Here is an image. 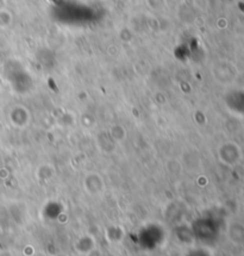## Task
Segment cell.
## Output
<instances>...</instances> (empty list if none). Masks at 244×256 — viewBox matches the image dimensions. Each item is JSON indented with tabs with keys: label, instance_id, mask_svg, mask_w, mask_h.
Here are the masks:
<instances>
[{
	"label": "cell",
	"instance_id": "obj_2",
	"mask_svg": "<svg viewBox=\"0 0 244 256\" xmlns=\"http://www.w3.org/2000/svg\"><path fill=\"white\" fill-rule=\"evenodd\" d=\"M184 256H208V252H206L205 250H202V249H190L186 252V255Z\"/></svg>",
	"mask_w": 244,
	"mask_h": 256
},
{
	"label": "cell",
	"instance_id": "obj_1",
	"mask_svg": "<svg viewBox=\"0 0 244 256\" xmlns=\"http://www.w3.org/2000/svg\"><path fill=\"white\" fill-rule=\"evenodd\" d=\"M137 238L140 246L144 249H155L164 242L166 230L158 223H148L140 228Z\"/></svg>",
	"mask_w": 244,
	"mask_h": 256
}]
</instances>
